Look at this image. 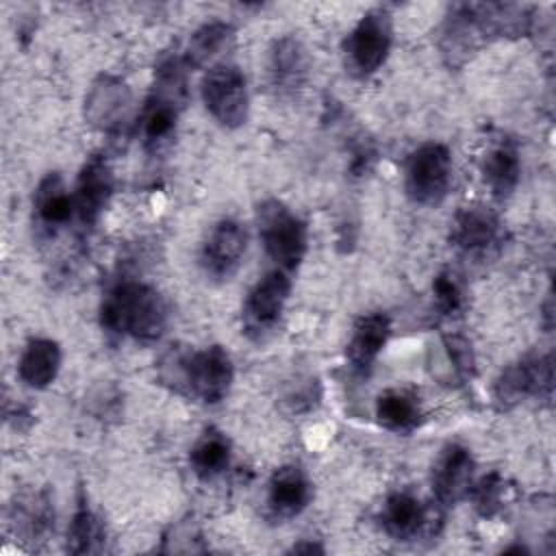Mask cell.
<instances>
[{
  "mask_svg": "<svg viewBox=\"0 0 556 556\" xmlns=\"http://www.w3.org/2000/svg\"><path fill=\"white\" fill-rule=\"evenodd\" d=\"M159 378L180 395L202 404H217L232 387L235 367L230 354L222 345L202 350L174 348L159 363Z\"/></svg>",
  "mask_w": 556,
  "mask_h": 556,
  "instance_id": "obj_1",
  "label": "cell"
},
{
  "mask_svg": "<svg viewBox=\"0 0 556 556\" xmlns=\"http://www.w3.org/2000/svg\"><path fill=\"white\" fill-rule=\"evenodd\" d=\"M169 311L163 295L148 282L124 278L102 300L100 324L115 337L141 343L156 341L167 328Z\"/></svg>",
  "mask_w": 556,
  "mask_h": 556,
  "instance_id": "obj_2",
  "label": "cell"
},
{
  "mask_svg": "<svg viewBox=\"0 0 556 556\" xmlns=\"http://www.w3.org/2000/svg\"><path fill=\"white\" fill-rule=\"evenodd\" d=\"M187 63L182 54H165L154 70V85L139 113L143 148L159 154L176 135L180 111L187 104Z\"/></svg>",
  "mask_w": 556,
  "mask_h": 556,
  "instance_id": "obj_3",
  "label": "cell"
},
{
  "mask_svg": "<svg viewBox=\"0 0 556 556\" xmlns=\"http://www.w3.org/2000/svg\"><path fill=\"white\" fill-rule=\"evenodd\" d=\"M256 226L261 243L278 269L287 274L295 271L308 248L304 219H300L285 202L269 198L256 208Z\"/></svg>",
  "mask_w": 556,
  "mask_h": 556,
  "instance_id": "obj_4",
  "label": "cell"
},
{
  "mask_svg": "<svg viewBox=\"0 0 556 556\" xmlns=\"http://www.w3.org/2000/svg\"><path fill=\"white\" fill-rule=\"evenodd\" d=\"M554 393L552 354H528L506 365L493 382V402L500 410H510L526 400L549 402Z\"/></svg>",
  "mask_w": 556,
  "mask_h": 556,
  "instance_id": "obj_5",
  "label": "cell"
},
{
  "mask_svg": "<svg viewBox=\"0 0 556 556\" xmlns=\"http://www.w3.org/2000/svg\"><path fill=\"white\" fill-rule=\"evenodd\" d=\"M452 185V154L445 143L430 141L415 148L404 167V191L413 204L437 206Z\"/></svg>",
  "mask_w": 556,
  "mask_h": 556,
  "instance_id": "obj_6",
  "label": "cell"
},
{
  "mask_svg": "<svg viewBox=\"0 0 556 556\" xmlns=\"http://www.w3.org/2000/svg\"><path fill=\"white\" fill-rule=\"evenodd\" d=\"M393 43L391 13L382 7L369 9L352 28L343 43L345 67L356 78L376 74L389 56Z\"/></svg>",
  "mask_w": 556,
  "mask_h": 556,
  "instance_id": "obj_7",
  "label": "cell"
},
{
  "mask_svg": "<svg viewBox=\"0 0 556 556\" xmlns=\"http://www.w3.org/2000/svg\"><path fill=\"white\" fill-rule=\"evenodd\" d=\"M202 102L211 117L224 128H239L248 122L250 96L243 72L232 63L208 67L200 85Z\"/></svg>",
  "mask_w": 556,
  "mask_h": 556,
  "instance_id": "obj_8",
  "label": "cell"
},
{
  "mask_svg": "<svg viewBox=\"0 0 556 556\" xmlns=\"http://www.w3.org/2000/svg\"><path fill=\"white\" fill-rule=\"evenodd\" d=\"M291 293V278L282 269L267 271L248 291L241 308V328L252 341H265L285 313Z\"/></svg>",
  "mask_w": 556,
  "mask_h": 556,
  "instance_id": "obj_9",
  "label": "cell"
},
{
  "mask_svg": "<svg viewBox=\"0 0 556 556\" xmlns=\"http://www.w3.org/2000/svg\"><path fill=\"white\" fill-rule=\"evenodd\" d=\"M132 115V93L128 85L111 74H100L85 98V119L102 132L119 135Z\"/></svg>",
  "mask_w": 556,
  "mask_h": 556,
  "instance_id": "obj_10",
  "label": "cell"
},
{
  "mask_svg": "<svg viewBox=\"0 0 556 556\" xmlns=\"http://www.w3.org/2000/svg\"><path fill=\"white\" fill-rule=\"evenodd\" d=\"M248 250V230L232 217L219 219L200 248V267L213 280H228Z\"/></svg>",
  "mask_w": 556,
  "mask_h": 556,
  "instance_id": "obj_11",
  "label": "cell"
},
{
  "mask_svg": "<svg viewBox=\"0 0 556 556\" xmlns=\"http://www.w3.org/2000/svg\"><path fill=\"white\" fill-rule=\"evenodd\" d=\"M113 169L102 154H91L78 172L74 187V211L80 228H93L113 195Z\"/></svg>",
  "mask_w": 556,
  "mask_h": 556,
  "instance_id": "obj_12",
  "label": "cell"
},
{
  "mask_svg": "<svg viewBox=\"0 0 556 556\" xmlns=\"http://www.w3.org/2000/svg\"><path fill=\"white\" fill-rule=\"evenodd\" d=\"M434 517L437 513L426 508L413 493L395 491L384 500L378 521L393 541H413L434 532Z\"/></svg>",
  "mask_w": 556,
  "mask_h": 556,
  "instance_id": "obj_13",
  "label": "cell"
},
{
  "mask_svg": "<svg viewBox=\"0 0 556 556\" xmlns=\"http://www.w3.org/2000/svg\"><path fill=\"white\" fill-rule=\"evenodd\" d=\"M502 239V224L486 206H463L456 211L450 228V241L467 256H480L493 250Z\"/></svg>",
  "mask_w": 556,
  "mask_h": 556,
  "instance_id": "obj_14",
  "label": "cell"
},
{
  "mask_svg": "<svg viewBox=\"0 0 556 556\" xmlns=\"http://www.w3.org/2000/svg\"><path fill=\"white\" fill-rule=\"evenodd\" d=\"M473 456L460 443H447L432 467V493L441 506H454L467 497L473 482Z\"/></svg>",
  "mask_w": 556,
  "mask_h": 556,
  "instance_id": "obj_15",
  "label": "cell"
},
{
  "mask_svg": "<svg viewBox=\"0 0 556 556\" xmlns=\"http://www.w3.org/2000/svg\"><path fill=\"white\" fill-rule=\"evenodd\" d=\"M313 497V484L302 467L282 465L267 482V515L274 521H287L298 517Z\"/></svg>",
  "mask_w": 556,
  "mask_h": 556,
  "instance_id": "obj_16",
  "label": "cell"
},
{
  "mask_svg": "<svg viewBox=\"0 0 556 556\" xmlns=\"http://www.w3.org/2000/svg\"><path fill=\"white\" fill-rule=\"evenodd\" d=\"M308 54L302 41L293 35L276 39L269 48L267 74L271 87L282 96L298 93L308 78Z\"/></svg>",
  "mask_w": 556,
  "mask_h": 556,
  "instance_id": "obj_17",
  "label": "cell"
},
{
  "mask_svg": "<svg viewBox=\"0 0 556 556\" xmlns=\"http://www.w3.org/2000/svg\"><path fill=\"white\" fill-rule=\"evenodd\" d=\"M391 334V319L384 313L361 315L354 326L345 348V358L354 374L367 376L384 350Z\"/></svg>",
  "mask_w": 556,
  "mask_h": 556,
  "instance_id": "obj_18",
  "label": "cell"
},
{
  "mask_svg": "<svg viewBox=\"0 0 556 556\" xmlns=\"http://www.w3.org/2000/svg\"><path fill=\"white\" fill-rule=\"evenodd\" d=\"M480 172L495 200H508L521 178L519 150L513 139L500 137L489 143L480 159Z\"/></svg>",
  "mask_w": 556,
  "mask_h": 556,
  "instance_id": "obj_19",
  "label": "cell"
},
{
  "mask_svg": "<svg viewBox=\"0 0 556 556\" xmlns=\"http://www.w3.org/2000/svg\"><path fill=\"white\" fill-rule=\"evenodd\" d=\"M35 219L46 235L59 232L72 219H76L74 211V193L67 191L59 172H48L33 195Z\"/></svg>",
  "mask_w": 556,
  "mask_h": 556,
  "instance_id": "obj_20",
  "label": "cell"
},
{
  "mask_svg": "<svg viewBox=\"0 0 556 556\" xmlns=\"http://www.w3.org/2000/svg\"><path fill=\"white\" fill-rule=\"evenodd\" d=\"M9 523L26 543L46 541V536L54 530V506L46 491H30L15 495V502L9 510Z\"/></svg>",
  "mask_w": 556,
  "mask_h": 556,
  "instance_id": "obj_21",
  "label": "cell"
},
{
  "mask_svg": "<svg viewBox=\"0 0 556 556\" xmlns=\"http://www.w3.org/2000/svg\"><path fill=\"white\" fill-rule=\"evenodd\" d=\"M61 369V348L54 339L35 337L30 339L17 361V376L30 389L50 387Z\"/></svg>",
  "mask_w": 556,
  "mask_h": 556,
  "instance_id": "obj_22",
  "label": "cell"
},
{
  "mask_svg": "<svg viewBox=\"0 0 556 556\" xmlns=\"http://www.w3.org/2000/svg\"><path fill=\"white\" fill-rule=\"evenodd\" d=\"M378 424L395 434H410L424 421L419 397L408 389H387L376 400Z\"/></svg>",
  "mask_w": 556,
  "mask_h": 556,
  "instance_id": "obj_23",
  "label": "cell"
},
{
  "mask_svg": "<svg viewBox=\"0 0 556 556\" xmlns=\"http://www.w3.org/2000/svg\"><path fill=\"white\" fill-rule=\"evenodd\" d=\"M235 28L228 22L213 20L193 30L182 52L187 67H206L217 65V59L232 46Z\"/></svg>",
  "mask_w": 556,
  "mask_h": 556,
  "instance_id": "obj_24",
  "label": "cell"
},
{
  "mask_svg": "<svg viewBox=\"0 0 556 556\" xmlns=\"http://www.w3.org/2000/svg\"><path fill=\"white\" fill-rule=\"evenodd\" d=\"M232 447L228 437L217 428H206L189 452V467L200 480H213L230 467Z\"/></svg>",
  "mask_w": 556,
  "mask_h": 556,
  "instance_id": "obj_25",
  "label": "cell"
},
{
  "mask_svg": "<svg viewBox=\"0 0 556 556\" xmlns=\"http://www.w3.org/2000/svg\"><path fill=\"white\" fill-rule=\"evenodd\" d=\"M104 545H106L104 521L87 506V502H80L67 528L65 549L70 554H100L104 552Z\"/></svg>",
  "mask_w": 556,
  "mask_h": 556,
  "instance_id": "obj_26",
  "label": "cell"
},
{
  "mask_svg": "<svg viewBox=\"0 0 556 556\" xmlns=\"http://www.w3.org/2000/svg\"><path fill=\"white\" fill-rule=\"evenodd\" d=\"M504 493H506L504 478L497 471H491V473L482 476L478 482H471L467 497H471L473 508L480 517L491 519L502 510Z\"/></svg>",
  "mask_w": 556,
  "mask_h": 556,
  "instance_id": "obj_27",
  "label": "cell"
},
{
  "mask_svg": "<svg viewBox=\"0 0 556 556\" xmlns=\"http://www.w3.org/2000/svg\"><path fill=\"white\" fill-rule=\"evenodd\" d=\"M443 350H445V358H447L454 376L460 382L471 380L476 374V356H473L471 343L463 334H445Z\"/></svg>",
  "mask_w": 556,
  "mask_h": 556,
  "instance_id": "obj_28",
  "label": "cell"
},
{
  "mask_svg": "<svg viewBox=\"0 0 556 556\" xmlns=\"http://www.w3.org/2000/svg\"><path fill=\"white\" fill-rule=\"evenodd\" d=\"M432 295H434V306H437L439 315H443V317L456 315L463 306L460 285L454 278V274H450V271H441L434 276Z\"/></svg>",
  "mask_w": 556,
  "mask_h": 556,
  "instance_id": "obj_29",
  "label": "cell"
},
{
  "mask_svg": "<svg viewBox=\"0 0 556 556\" xmlns=\"http://www.w3.org/2000/svg\"><path fill=\"white\" fill-rule=\"evenodd\" d=\"M289 552L291 554H324V547L319 543H295Z\"/></svg>",
  "mask_w": 556,
  "mask_h": 556,
  "instance_id": "obj_30",
  "label": "cell"
}]
</instances>
